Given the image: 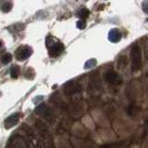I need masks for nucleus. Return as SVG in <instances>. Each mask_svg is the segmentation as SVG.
Masks as SVG:
<instances>
[{"mask_svg":"<svg viewBox=\"0 0 148 148\" xmlns=\"http://www.w3.org/2000/svg\"><path fill=\"white\" fill-rule=\"evenodd\" d=\"M46 46H47L51 57H58L63 52L64 49L63 45L51 36H48L46 39Z\"/></svg>","mask_w":148,"mask_h":148,"instance_id":"1","label":"nucleus"},{"mask_svg":"<svg viewBox=\"0 0 148 148\" xmlns=\"http://www.w3.org/2000/svg\"><path fill=\"white\" fill-rule=\"evenodd\" d=\"M142 66L141 49L138 45H134L132 50V71H137Z\"/></svg>","mask_w":148,"mask_h":148,"instance_id":"2","label":"nucleus"},{"mask_svg":"<svg viewBox=\"0 0 148 148\" xmlns=\"http://www.w3.org/2000/svg\"><path fill=\"white\" fill-rule=\"evenodd\" d=\"M32 49L30 46H21L20 48H18L16 50V58L18 60H25L28 58L32 55Z\"/></svg>","mask_w":148,"mask_h":148,"instance_id":"3","label":"nucleus"},{"mask_svg":"<svg viewBox=\"0 0 148 148\" xmlns=\"http://www.w3.org/2000/svg\"><path fill=\"white\" fill-rule=\"evenodd\" d=\"M18 120H20L18 114H13L6 119V121H5V127L7 129H10L15 126L16 124H18Z\"/></svg>","mask_w":148,"mask_h":148,"instance_id":"4","label":"nucleus"},{"mask_svg":"<svg viewBox=\"0 0 148 148\" xmlns=\"http://www.w3.org/2000/svg\"><path fill=\"white\" fill-rule=\"evenodd\" d=\"M106 81H108L109 83H112V84H118V83L121 82V79H120V77L117 73L109 72L106 74Z\"/></svg>","mask_w":148,"mask_h":148,"instance_id":"5","label":"nucleus"},{"mask_svg":"<svg viewBox=\"0 0 148 148\" xmlns=\"http://www.w3.org/2000/svg\"><path fill=\"white\" fill-rule=\"evenodd\" d=\"M108 38L111 42H113V43H117V42H119L120 38H121V32L118 29H113L109 32Z\"/></svg>","mask_w":148,"mask_h":148,"instance_id":"6","label":"nucleus"},{"mask_svg":"<svg viewBox=\"0 0 148 148\" xmlns=\"http://www.w3.org/2000/svg\"><path fill=\"white\" fill-rule=\"evenodd\" d=\"M20 71H21L20 67L16 66V65H14V66H12L11 69H10V75H11V77L14 78V79L18 78V74H20Z\"/></svg>","mask_w":148,"mask_h":148,"instance_id":"7","label":"nucleus"},{"mask_svg":"<svg viewBox=\"0 0 148 148\" xmlns=\"http://www.w3.org/2000/svg\"><path fill=\"white\" fill-rule=\"evenodd\" d=\"M89 14H90V11L88 10V9H86V8H82L81 10L79 11L78 16L80 17L81 18H87L88 16H89Z\"/></svg>","mask_w":148,"mask_h":148,"instance_id":"8","label":"nucleus"},{"mask_svg":"<svg viewBox=\"0 0 148 148\" xmlns=\"http://www.w3.org/2000/svg\"><path fill=\"white\" fill-rule=\"evenodd\" d=\"M2 63L3 64H8L9 62L11 61V59H12V56L9 54V53H7V54H5L3 57H2Z\"/></svg>","mask_w":148,"mask_h":148,"instance_id":"9","label":"nucleus"},{"mask_svg":"<svg viewBox=\"0 0 148 148\" xmlns=\"http://www.w3.org/2000/svg\"><path fill=\"white\" fill-rule=\"evenodd\" d=\"M3 4H4V6L1 7V9H2L3 11L5 10V8H7V12L10 10V8H10L11 7V3H9V2H4Z\"/></svg>","mask_w":148,"mask_h":148,"instance_id":"10","label":"nucleus"},{"mask_svg":"<svg viewBox=\"0 0 148 148\" xmlns=\"http://www.w3.org/2000/svg\"><path fill=\"white\" fill-rule=\"evenodd\" d=\"M77 26L79 29H83V28L85 27V22L83 21H78L77 23Z\"/></svg>","mask_w":148,"mask_h":148,"instance_id":"11","label":"nucleus"},{"mask_svg":"<svg viewBox=\"0 0 148 148\" xmlns=\"http://www.w3.org/2000/svg\"><path fill=\"white\" fill-rule=\"evenodd\" d=\"M3 45V43H2V42L1 41H0V47H1V46Z\"/></svg>","mask_w":148,"mask_h":148,"instance_id":"12","label":"nucleus"},{"mask_svg":"<svg viewBox=\"0 0 148 148\" xmlns=\"http://www.w3.org/2000/svg\"><path fill=\"white\" fill-rule=\"evenodd\" d=\"M147 21H148V18H147Z\"/></svg>","mask_w":148,"mask_h":148,"instance_id":"13","label":"nucleus"}]
</instances>
